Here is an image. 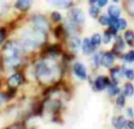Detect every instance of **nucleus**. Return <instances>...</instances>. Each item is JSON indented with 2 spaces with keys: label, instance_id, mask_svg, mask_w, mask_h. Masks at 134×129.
Wrapping results in <instances>:
<instances>
[{
  "label": "nucleus",
  "instance_id": "1",
  "mask_svg": "<svg viewBox=\"0 0 134 129\" xmlns=\"http://www.w3.org/2000/svg\"><path fill=\"white\" fill-rule=\"evenodd\" d=\"M45 33L35 28H27L20 32L19 42L21 44L24 51H33L45 41Z\"/></svg>",
  "mask_w": 134,
  "mask_h": 129
},
{
  "label": "nucleus",
  "instance_id": "2",
  "mask_svg": "<svg viewBox=\"0 0 134 129\" xmlns=\"http://www.w3.org/2000/svg\"><path fill=\"white\" fill-rule=\"evenodd\" d=\"M35 74L38 79L42 82H52L59 76V67L57 63L52 62L49 60H42L38 62L35 67Z\"/></svg>",
  "mask_w": 134,
  "mask_h": 129
},
{
  "label": "nucleus",
  "instance_id": "3",
  "mask_svg": "<svg viewBox=\"0 0 134 129\" xmlns=\"http://www.w3.org/2000/svg\"><path fill=\"white\" fill-rule=\"evenodd\" d=\"M32 25H33V28L45 33V34H46L49 30L48 21H47V19L45 18L44 15H34L32 18Z\"/></svg>",
  "mask_w": 134,
  "mask_h": 129
},
{
  "label": "nucleus",
  "instance_id": "4",
  "mask_svg": "<svg viewBox=\"0 0 134 129\" xmlns=\"http://www.w3.org/2000/svg\"><path fill=\"white\" fill-rule=\"evenodd\" d=\"M68 15H69V20H71L74 25L81 26L85 22V14H83V12L81 11L80 8H76V7L72 8L71 11H69Z\"/></svg>",
  "mask_w": 134,
  "mask_h": 129
},
{
  "label": "nucleus",
  "instance_id": "5",
  "mask_svg": "<svg viewBox=\"0 0 134 129\" xmlns=\"http://www.w3.org/2000/svg\"><path fill=\"white\" fill-rule=\"evenodd\" d=\"M114 62H115V58H114V55L111 53V52H106V53L101 54V61H100V64L104 66L105 68H111V67H113Z\"/></svg>",
  "mask_w": 134,
  "mask_h": 129
},
{
  "label": "nucleus",
  "instance_id": "6",
  "mask_svg": "<svg viewBox=\"0 0 134 129\" xmlns=\"http://www.w3.org/2000/svg\"><path fill=\"white\" fill-rule=\"evenodd\" d=\"M73 72L79 79H81V80H87V78H88L87 69H86V67L83 66L81 62H75L74 63Z\"/></svg>",
  "mask_w": 134,
  "mask_h": 129
},
{
  "label": "nucleus",
  "instance_id": "7",
  "mask_svg": "<svg viewBox=\"0 0 134 129\" xmlns=\"http://www.w3.org/2000/svg\"><path fill=\"white\" fill-rule=\"evenodd\" d=\"M109 83H111V82H109V80L106 78V76L100 75V76H98V78L95 79V81H94V88L97 90H104L105 88L108 87Z\"/></svg>",
  "mask_w": 134,
  "mask_h": 129
},
{
  "label": "nucleus",
  "instance_id": "8",
  "mask_svg": "<svg viewBox=\"0 0 134 129\" xmlns=\"http://www.w3.org/2000/svg\"><path fill=\"white\" fill-rule=\"evenodd\" d=\"M47 2L59 8H68L73 5V0H47Z\"/></svg>",
  "mask_w": 134,
  "mask_h": 129
},
{
  "label": "nucleus",
  "instance_id": "9",
  "mask_svg": "<svg viewBox=\"0 0 134 129\" xmlns=\"http://www.w3.org/2000/svg\"><path fill=\"white\" fill-rule=\"evenodd\" d=\"M81 48H82L83 53H85L86 55H91V54H93L94 53V51H95V47L92 45L91 39H88V38L83 39L82 44H81Z\"/></svg>",
  "mask_w": 134,
  "mask_h": 129
},
{
  "label": "nucleus",
  "instance_id": "10",
  "mask_svg": "<svg viewBox=\"0 0 134 129\" xmlns=\"http://www.w3.org/2000/svg\"><path fill=\"white\" fill-rule=\"evenodd\" d=\"M33 0H16L15 1V8L16 9H20V11H26L31 7L32 5Z\"/></svg>",
  "mask_w": 134,
  "mask_h": 129
},
{
  "label": "nucleus",
  "instance_id": "11",
  "mask_svg": "<svg viewBox=\"0 0 134 129\" xmlns=\"http://www.w3.org/2000/svg\"><path fill=\"white\" fill-rule=\"evenodd\" d=\"M21 74L20 73H15L13 75H11V78L8 79V85L12 87H18L21 83Z\"/></svg>",
  "mask_w": 134,
  "mask_h": 129
},
{
  "label": "nucleus",
  "instance_id": "12",
  "mask_svg": "<svg viewBox=\"0 0 134 129\" xmlns=\"http://www.w3.org/2000/svg\"><path fill=\"white\" fill-rule=\"evenodd\" d=\"M81 44H82V42L80 41V39H79L78 37H72L71 39H69V47H71L74 52H78L79 49L81 48Z\"/></svg>",
  "mask_w": 134,
  "mask_h": 129
},
{
  "label": "nucleus",
  "instance_id": "13",
  "mask_svg": "<svg viewBox=\"0 0 134 129\" xmlns=\"http://www.w3.org/2000/svg\"><path fill=\"white\" fill-rule=\"evenodd\" d=\"M124 39H125L126 44L128 46H134V32L131 30L126 31L125 34H124Z\"/></svg>",
  "mask_w": 134,
  "mask_h": 129
},
{
  "label": "nucleus",
  "instance_id": "14",
  "mask_svg": "<svg viewBox=\"0 0 134 129\" xmlns=\"http://www.w3.org/2000/svg\"><path fill=\"white\" fill-rule=\"evenodd\" d=\"M113 125L116 128H124L127 126V121L124 116H119V118H114L113 119Z\"/></svg>",
  "mask_w": 134,
  "mask_h": 129
},
{
  "label": "nucleus",
  "instance_id": "15",
  "mask_svg": "<svg viewBox=\"0 0 134 129\" xmlns=\"http://www.w3.org/2000/svg\"><path fill=\"white\" fill-rule=\"evenodd\" d=\"M121 14V9L118 6H109L108 7V15L111 18H119Z\"/></svg>",
  "mask_w": 134,
  "mask_h": 129
},
{
  "label": "nucleus",
  "instance_id": "16",
  "mask_svg": "<svg viewBox=\"0 0 134 129\" xmlns=\"http://www.w3.org/2000/svg\"><path fill=\"white\" fill-rule=\"evenodd\" d=\"M124 95L126 97H131L134 95V86L132 83H126L124 86Z\"/></svg>",
  "mask_w": 134,
  "mask_h": 129
},
{
  "label": "nucleus",
  "instance_id": "17",
  "mask_svg": "<svg viewBox=\"0 0 134 129\" xmlns=\"http://www.w3.org/2000/svg\"><path fill=\"white\" fill-rule=\"evenodd\" d=\"M125 6H126V11L128 12V14L132 18H134V0H126Z\"/></svg>",
  "mask_w": 134,
  "mask_h": 129
},
{
  "label": "nucleus",
  "instance_id": "18",
  "mask_svg": "<svg viewBox=\"0 0 134 129\" xmlns=\"http://www.w3.org/2000/svg\"><path fill=\"white\" fill-rule=\"evenodd\" d=\"M91 42H92V45L97 48V47H99L100 45H101L102 42V39H101V35L98 34V33H95V34H93V37L91 38Z\"/></svg>",
  "mask_w": 134,
  "mask_h": 129
},
{
  "label": "nucleus",
  "instance_id": "19",
  "mask_svg": "<svg viewBox=\"0 0 134 129\" xmlns=\"http://www.w3.org/2000/svg\"><path fill=\"white\" fill-rule=\"evenodd\" d=\"M120 89H119L116 83H109L108 85V94L109 95H118Z\"/></svg>",
  "mask_w": 134,
  "mask_h": 129
},
{
  "label": "nucleus",
  "instance_id": "20",
  "mask_svg": "<svg viewBox=\"0 0 134 129\" xmlns=\"http://www.w3.org/2000/svg\"><path fill=\"white\" fill-rule=\"evenodd\" d=\"M100 13V7L99 6H95V5H92L90 7V14L93 16V18H97Z\"/></svg>",
  "mask_w": 134,
  "mask_h": 129
},
{
  "label": "nucleus",
  "instance_id": "21",
  "mask_svg": "<svg viewBox=\"0 0 134 129\" xmlns=\"http://www.w3.org/2000/svg\"><path fill=\"white\" fill-rule=\"evenodd\" d=\"M99 22L102 26H109V24H111V16H107V15L99 16Z\"/></svg>",
  "mask_w": 134,
  "mask_h": 129
},
{
  "label": "nucleus",
  "instance_id": "22",
  "mask_svg": "<svg viewBox=\"0 0 134 129\" xmlns=\"http://www.w3.org/2000/svg\"><path fill=\"white\" fill-rule=\"evenodd\" d=\"M122 72H124V75L128 79V80H134V71L133 69H127V68H122Z\"/></svg>",
  "mask_w": 134,
  "mask_h": 129
},
{
  "label": "nucleus",
  "instance_id": "23",
  "mask_svg": "<svg viewBox=\"0 0 134 129\" xmlns=\"http://www.w3.org/2000/svg\"><path fill=\"white\" fill-rule=\"evenodd\" d=\"M124 60L126 61V62H134V52H128L127 54H125L124 55Z\"/></svg>",
  "mask_w": 134,
  "mask_h": 129
},
{
  "label": "nucleus",
  "instance_id": "24",
  "mask_svg": "<svg viewBox=\"0 0 134 129\" xmlns=\"http://www.w3.org/2000/svg\"><path fill=\"white\" fill-rule=\"evenodd\" d=\"M112 37H113V34H112L109 31H106V32L104 33V39H102V41H104L105 44H109L112 40Z\"/></svg>",
  "mask_w": 134,
  "mask_h": 129
},
{
  "label": "nucleus",
  "instance_id": "25",
  "mask_svg": "<svg viewBox=\"0 0 134 129\" xmlns=\"http://www.w3.org/2000/svg\"><path fill=\"white\" fill-rule=\"evenodd\" d=\"M125 95H124V93L122 94H120L118 96V99H116V106L118 107H124L125 106Z\"/></svg>",
  "mask_w": 134,
  "mask_h": 129
},
{
  "label": "nucleus",
  "instance_id": "26",
  "mask_svg": "<svg viewBox=\"0 0 134 129\" xmlns=\"http://www.w3.org/2000/svg\"><path fill=\"white\" fill-rule=\"evenodd\" d=\"M100 61H101V53H95L93 56V64L98 67L100 64Z\"/></svg>",
  "mask_w": 134,
  "mask_h": 129
},
{
  "label": "nucleus",
  "instance_id": "27",
  "mask_svg": "<svg viewBox=\"0 0 134 129\" xmlns=\"http://www.w3.org/2000/svg\"><path fill=\"white\" fill-rule=\"evenodd\" d=\"M127 27V20L119 18V30H126Z\"/></svg>",
  "mask_w": 134,
  "mask_h": 129
},
{
  "label": "nucleus",
  "instance_id": "28",
  "mask_svg": "<svg viewBox=\"0 0 134 129\" xmlns=\"http://www.w3.org/2000/svg\"><path fill=\"white\" fill-rule=\"evenodd\" d=\"M51 15H52V19H53L55 22H59V21H61V19H63L61 18V14L59 13V12H53Z\"/></svg>",
  "mask_w": 134,
  "mask_h": 129
},
{
  "label": "nucleus",
  "instance_id": "29",
  "mask_svg": "<svg viewBox=\"0 0 134 129\" xmlns=\"http://www.w3.org/2000/svg\"><path fill=\"white\" fill-rule=\"evenodd\" d=\"M107 1H108V0H98V6L100 7V8H101V7H104V6H106L107 5Z\"/></svg>",
  "mask_w": 134,
  "mask_h": 129
},
{
  "label": "nucleus",
  "instance_id": "30",
  "mask_svg": "<svg viewBox=\"0 0 134 129\" xmlns=\"http://www.w3.org/2000/svg\"><path fill=\"white\" fill-rule=\"evenodd\" d=\"M132 110H133V109H131V108L127 109V115L130 116V118H133V116H134V113H133Z\"/></svg>",
  "mask_w": 134,
  "mask_h": 129
},
{
  "label": "nucleus",
  "instance_id": "31",
  "mask_svg": "<svg viewBox=\"0 0 134 129\" xmlns=\"http://www.w3.org/2000/svg\"><path fill=\"white\" fill-rule=\"evenodd\" d=\"M4 32H2L1 30H0V45H1V42H2V40H4Z\"/></svg>",
  "mask_w": 134,
  "mask_h": 129
},
{
  "label": "nucleus",
  "instance_id": "32",
  "mask_svg": "<svg viewBox=\"0 0 134 129\" xmlns=\"http://www.w3.org/2000/svg\"><path fill=\"white\" fill-rule=\"evenodd\" d=\"M90 1H91V2H92V4H94V2H97V1H98V0H90Z\"/></svg>",
  "mask_w": 134,
  "mask_h": 129
},
{
  "label": "nucleus",
  "instance_id": "33",
  "mask_svg": "<svg viewBox=\"0 0 134 129\" xmlns=\"http://www.w3.org/2000/svg\"><path fill=\"white\" fill-rule=\"evenodd\" d=\"M113 1H114V2H119V0H113Z\"/></svg>",
  "mask_w": 134,
  "mask_h": 129
}]
</instances>
